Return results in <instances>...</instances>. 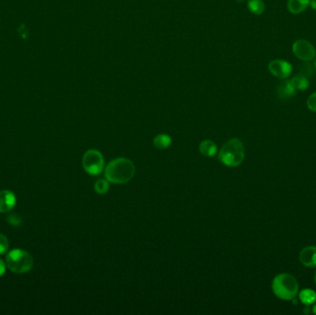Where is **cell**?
Here are the masks:
<instances>
[{
  "instance_id": "obj_18",
  "label": "cell",
  "mask_w": 316,
  "mask_h": 315,
  "mask_svg": "<svg viewBox=\"0 0 316 315\" xmlns=\"http://www.w3.org/2000/svg\"><path fill=\"white\" fill-rule=\"evenodd\" d=\"M9 250V240L4 234L0 233V254H5Z\"/></svg>"
},
{
  "instance_id": "obj_7",
  "label": "cell",
  "mask_w": 316,
  "mask_h": 315,
  "mask_svg": "<svg viewBox=\"0 0 316 315\" xmlns=\"http://www.w3.org/2000/svg\"><path fill=\"white\" fill-rule=\"evenodd\" d=\"M268 69L273 76L286 80L291 75V64L284 59H275L268 65Z\"/></svg>"
},
{
  "instance_id": "obj_19",
  "label": "cell",
  "mask_w": 316,
  "mask_h": 315,
  "mask_svg": "<svg viewBox=\"0 0 316 315\" xmlns=\"http://www.w3.org/2000/svg\"><path fill=\"white\" fill-rule=\"evenodd\" d=\"M307 107L312 112H316V92L311 93L307 99Z\"/></svg>"
},
{
  "instance_id": "obj_2",
  "label": "cell",
  "mask_w": 316,
  "mask_h": 315,
  "mask_svg": "<svg viewBox=\"0 0 316 315\" xmlns=\"http://www.w3.org/2000/svg\"><path fill=\"white\" fill-rule=\"evenodd\" d=\"M274 294L283 301H292L299 292L296 278L289 274H280L272 282Z\"/></svg>"
},
{
  "instance_id": "obj_25",
  "label": "cell",
  "mask_w": 316,
  "mask_h": 315,
  "mask_svg": "<svg viewBox=\"0 0 316 315\" xmlns=\"http://www.w3.org/2000/svg\"><path fill=\"white\" fill-rule=\"evenodd\" d=\"M314 66H315V68H316V57H315V61H314Z\"/></svg>"
},
{
  "instance_id": "obj_1",
  "label": "cell",
  "mask_w": 316,
  "mask_h": 315,
  "mask_svg": "<svg viewBox=\"0 0 316 315\" xmlns=\"http://www.w3.org/2000/svg\"><path fill=\"white\" fill-rule=\"evenodd\" d=\"M135 166L132 161L126 158H117L111 161L106 167L105 177L109 182L124 184L134 177Z\"/></svg>"
},
{
  "instance_id": "obj_10",
  "label": "cell",
  "mask_w": 316,
  "mask_h": 315,
  "mask_svg": "<svg viewBox=\"0 0 316 315\" xmlns=\"http://www.w3.org/2000/svg\"><path fill=\"white\" fill-rule=\"evenodd\" d=\"M296 90L292 86L290 81H284L278 84L277 88V95L281 100H287L294 96Z\"/></svg>"
},
{
  "instance_id": "obj_15",
  "label": "cell",
  "mask_w": 316,
  "mask_h": 315,
  "mask_svg": "<svg viewBox=\"0 0 316 315\" xmlns=\"http://www.w3.org/2000/svg\"><path fill=\"white\" fill-rule=\"evenodd\" d=\"M300 300L302 301L304 305L310 306L316 301V293L315 291L306 288L301 291L300 293Z\"/></svg>"
},
{
  "instance_id": "obj_4",
  "label": "cell",
  "mask_w": 316,
  "mask_h": 315,
  "mask_svg": "<svg viewBox=\"0 0 316 315\" xmlns=\"http://www.w3.org/2000/svg\"><path fill=\"white\" fill-rule=\"evenodd\" d=\"M6 264L10 271L13 273L25 274L33 269L34 258L26 251L15 249L7 254Z\"/></svg>"
},
{
  "instance_id": "obj_24",
  "label": "cell",
  "mask_w": 316,
  "mask_h": 315,
  "mask_svg": "<svg viewBox=\"0 0 316 315\" xmlns=\"http://www.w3.org/2000/svg\"><path fill=\"white\" fill-rule=\"evenodd\" d=\"M314 282H315V284H316V272H315V275H314Z\"/></svg>"
},
{
  "instance_id": "obj_17",
  "label": "cell",
  "mask_w": 316,
  "mask_h": 315,
  "mask_svg": "<svg viewBox=\"0 0 316 315\" xmlns=\"http://www.w3.org/2000/svg\"><path fill=\"white\" fill-rule=\"evenodd\" d=\"M94 189L99 194L107 193L109 189V183L107 180H99L94 184Z\"/></svg>"
},
{
  "instance_id": "obj_12",
  "label": "cell",
  "mask_w": 316,
  "mask_h": 315,
  "mask_svg": "<svg viewBox=\"0 0 316 315\" xmlns=\"http://www.w3.org/2000/svg\"><path fill=\"white\" fill-rule=\"evenodd\" d=\"M200 152L202 155H205L207 157H212L216 155L217 147L213 141L205 140L200 143Z\"/></svg>"
},
{
  "instance_id": "obj_16",
  "label": "cell",
  "mask_w": 316,
  "mask_h": 315,
  "mask_svg": "<svg viewBox=\"0 0 316 315\" xmlns=\"http://www.w3.org/2000/svg\"><path fill=\"white\" fill-rule=\"evenodd\" d=\"M247 6L249 10L255 15L263 14L265 10V4L263 0H248Z\"/></svg>"
},
{
  "instance_id": "obj_9",
  "label": "cell",
  "mask_w": 316,
  "mask_h": 315,
  "mask_svg": "<svg viewBox=\"0 0 316 315\" xmlns=\"http://www.w3.org/2000/svg\"><path fill=\"white\" fill-rule=\"evenodd\" d=\"M300 261L307 267H316V247L304 248L300 253Z\"/></svg>"
},
{
  "instance_id": "obj_3",
  "label": "cell",
  "mask_w": 316,
  "mask_h": 315,
  "mask_svg": "<svg viewBox=\"0 0 316 315\" xmlns=\"http://www.w3.org/2000/svg\"><path fill=\"white\" fill-rule=\"evenodd\" d=\"M245 149L244 143L238 139H231L226 142L219 152L218 159L229 167H236L244 160Z\"/></svg>"
},
{
  "instance_id": "obj_21",
  "label": "cell",
  "mask_w": 316,
  "mask_h": 315,
  "mask_svg": "<svg viewBox=\"0 0 316 315\" xmlns=\"http://www.w3.org/2000/svg\"><path fill=\"white\" fill-rule=\"evenodd\" d=\"M6 266H7V264L0 259V277L5 274Z\"/></svg>"
},
{
  "instance_id": "obj_22",
  "label": "cell",
  "mask_w": 316,
  "mask_h": 315,
  "mask_svg": "<svg viewBox=\"0 0 316 315\" xmlns=\"http://www.w3.org/2000/svg\"><path fill=\"white\" fill-rule=\"evenodd\" d=\"M310 6L312 10H316V0H310Z\"/></svg>"
},
{
  "instance_id": "obj_11",
  "label": "cell",
  "mask_w": 316,
  "mask_h": 315,
  "mask_svg": "<svg viewBox=\"0 0 316 315\" xmlns=\"http://www.w3.org/2000/svg\"><path fill=\"white\" fill-rule=\"evenodd\" d=\"M310 5V0H288L287 10L293 14H300Z\"/></svg>"
},
{
  "instance_id": "obj_5",
  "label": "cell",
  "mask_w": 316,
  "mask_h": 315,
  "mask_svg": "<svg viewBox=\"0 0 316 315\" xmlns=\"http://www.w3.org/2000/svg\"><path fill=\"white\" fill-rule=\"evenodd\" d=\"M83 169L92 176L100 174L105 167V161L102 154L98 150H89L83 158Z\"/></svg>"
},
{
  "instance_id": "obj_23",
  "label": "cell",
  "mask_w": 316,
  "mask_h": 315,
  "mask_svg": "<svg viewBox=\"0 0 316 315\" xmlns=\"http://www.w3.org/2000/svg\"><path fill=\"white\" fill-rule=\"evenodd\" d=\"M312 312L316 314V305L313 306V308H312Z\"/></svg>"
},
{
  "instance_id": "obj_20",
  "label": "cell",
  "mask_w": 316,
  "mask_h": 315,
  "mask_svg": "<svg viewBox=\"0 0 316 315\" xmlns=\"http://www.w3.org/2000/svg\"><path fill=\"white\" fill-rule=\"evenodd\" d=\"M20 217L18 215V214H16V213H12V214H10L8 216V222L11 225V226H13V227H19L20 226V223H21V220H20Z\"/></svg>"
},
{
  "instance_id": "obj_13",
  "label": "cell",
  "mask_w": 316,
  "mask_h": 315,
  "mask_svg": "<svg viewBox=\"0 0 316 315\" xmlns=\"http://www.w3.org/2000/svg\"><path fill=\"white\" fill-rule=\"evenodd\" d=\"M292 86L296 91H305L310 86V82L308 78L303 75H297L290 80Z\"/></svg>"
},
{
  "instance_id": "obj_6",
  "label": "cell",
  "mask_w": 316,
  "mask_h": 315,
  "mask_svg": "<svg viewBox=\"0 0 316 315\" xmlns=\"http://www.w3.org/2000/svg\"><path fill=\"white\" fill-rule=\"evenodd\" d=\"M292 51L297 58L303 61H311L316 57L314 46L305 39H299L292 45Z\"/></svg>"
},
{
  "instance_id": "obj_8",
  "label": "cell",
  "mask_w": 316,
  "mask_h": 315,
  "mask_svg": "<svg viewBox=\"0 0 316 315\" xmlns=\"http://www.w3.org/2000/svg\"><path fill=\"white\" fill-rule=\"evenodd\" d=\"M16 205V196L10 190L0 191V213H8Z\"/></svg>"
},
{
  "instance_id": "obj_14",
  "label": "cell",
  "mask_w": 316,
  "mask_h": 315,
  "mask_svg": "<svg viewBox=\"0 0 316 315\" xmlns=\"http://www.w3.org/2000/svg\"><path fill=\"white\" fill-rule=\"evenodd\" d=\"M172 140H171V136L166 135V134H159L156 136L154 139V146H156L157 149L164 150L171 146Z\"/></svg>"
}]
</instances>
